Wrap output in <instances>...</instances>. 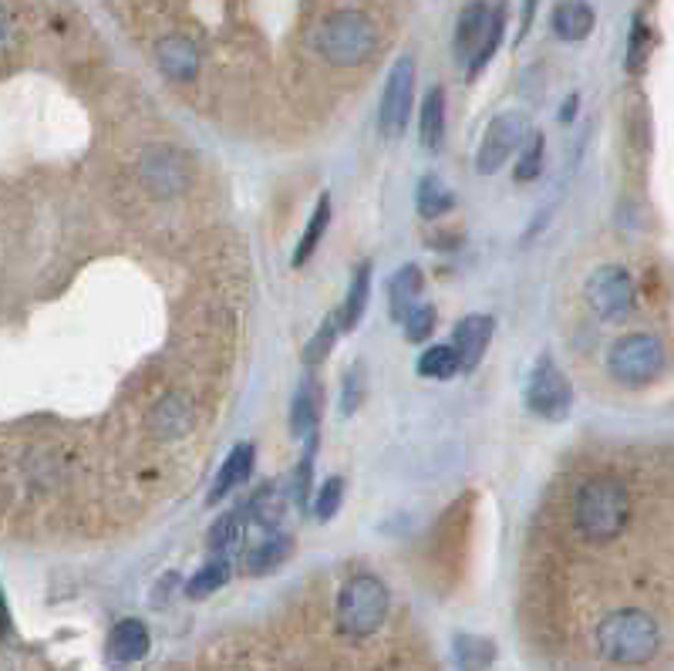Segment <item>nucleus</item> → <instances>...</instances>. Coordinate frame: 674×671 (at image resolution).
<instances>
[{
	"mask_svg": "<svg viewBox=\"0 0 674 671\" xmlns=\"http://www.w3.org/2000/svg\"><path fill=\"white\" fill-rule=\"evenodd\" d=\"M418 138H421V146L436 152L442 146V138H445V88L436 85L429 95H425L421 101V119H418Z\"/></svg>",
	"mask_w": 674,
	"mask_h": 671,
	"instance_id": "23",
	"label": "nucleus"
},
{
	"mask_svg": "<svg viewBox=\"0 0 674 671\" xmlns=\"http://www.w3.org/2000/svg\"><path fill=\"white\" fill-rule=\"evenodd\" d=\"M254 463H257V452H254L250 442L233 446V452L223 459V466H220L217 479H212V486H209V492H206V503H209V507H220L233 489H240L246 479H250Z\"/></svg>",
	"mask_w": 674,
	"mask_h": 671,
	"instance_id": "12",
	"label": "nucleus"
},
{
	"mask_svg": "<svg viewBox=\"0 0 674 671\" xmlns=\"http://www.w3.org/2000/svg\"><path fill=\"white\" fill-rule=\"evenodd\" d=\"M421 288H425V280H421V270L415 264H405L395 270V277L388 280V307H392V321H405V314L418 304L421 297Z\"/></svg>",
	"mask_w": 674,
	"mask_h": 671,
	"instance_id": "20",
	"label": "nucleus"
},
{
	"mask_svg": "<svg viewBox=\"0 0 674 671\" xmlns=\"http://www.w3.org/2000/svg\"><path fill=\"white\" fill-rule=\"evenodd\" d=\"M368 301H371V264H361L358 270H354V280L347 288V297L338 310V325L341 331H354L361 325V317L368 310Z\"/></svg>",
	"mask_w": 674,
	"mask_h": 671,
	"instance_id": "22",
	"label": "nucleus"
},
{
	"mask_svg": "<svg viewBox=\"0 0 674 671\" xmlns=\"http://www.w3.org/2000/svg\"><path fill=\"white\" fill-rule=\"evenodd\" d=\"M338 334H341V325H338V314H331L328 321L321 325L314 331V338L304 344V365L307 368H317V365H324L328 362V355L334 351V341H338Z\"/></svg>",
	"mask_w": 674,
	"mask_h": 671,
	"instance_id": "32",
	"label": "nucleus"
},
{
	"mask_svg": "<svg viewBox=\"0 0 674 671\" xmlns=\"http://www.w3.org/2000/svg\"><path fill=\"white\" fill-rule=\"evenodd\" d=\"M8 30H11V24H8V14H4V8H0V45L8 41Z\"/></svg>",
	"mask_w": 674,
	"mask_h": 671,
	"instance_id": "41",
	"label": "nucleus"
},
{
	"mask_svg": "<svg viewBox=\"0 0 674 671\" xmlns=\"http://www.w3.org/2000/svg\"><path fill=\"white\" fill-rule=\"evenodd\" d=\"M587 304L600 321H624L634 310V280L624 267L604 264L587 280Z\"/></svg>",
	"mask_w": 674,
	"mask_h": 671,
	"instance_id": "8",
	"label": "nucleus"
},
{
	"mask_svg": "<svg viewBox=\"0 0 674 671\" xmlns=\"http://www.w3.org/2000/svg\"><path fill=\"white\" fill-rule=\"evenodd\" d=\"M328 227H331V196L324 193L321 199H317L314 213H310V220H307V227H304V233H301V243H297V251H294V267H304V264L314 257L317 243L324 240Z\"/></svg>",
	"mask_w": 674,
	"mask_h": 671,
	"instance_id": "28",
	"label": "nucleus"
},
{
	"mask_svg": "<svg viewBox=\"0 0 674 671\" xmlns=\"http://www.w3.org/2000/svg\"><path fill=\"white\" fill-rule=\"evenodd\" d=\"M492 341V317L489 314H466L452 331V351L458 358V371H476L486 358Z\"/></svg>",
	"mask_w": 674,
	"mask_h": 671,
	"instance_id": "10",
	"label": "nucleus"
},
{
	"mask_svg": "<svg viewBox=\"0 0 674 671\" xmlns=\"http://www.w3.org/2000/svg\"><path fill=\"white\" fill-rule=\"evenodd\" d=\"M608 368L617 381L641 388L661 378L667 368V351L654 334H624L608 351Z\"/></svg>",
	"mask_w": 674,
	"mask_h": 671,
	"instance_id": "5",
	"label": "nucleus"
},
{
	"mask_svg": "<svg viewBox=\"0 0 674 671\" xmlns=\"http://www.w3.org/2000/svg\"><path fill=\"white\" fill-rule=\"evenodd\" d=\"M314 455H317V432L304 439V459L294 469V500L307 510L314 500Z\"/></svg>",
	"mask_w": 674,
	"mask_h": 671,
	"instance_id": "33",
	"label": "nucleus"
},
{
	"mask_svg": "<svg viewBox=\"0 0 674 671\" xmlns=\"http://www.w3.org/2000/svg\"><path fill=\"white\" fill-rule=\"evenodd\" d=\"M537 4H540V0H526V4H523V27H519V38L529 30V24H534V17H537Z\"/></svg>",
	"mask_w": 674,
	"mask_h": 671,
	"instance_id": "40",
	"label": "nucleus"
},
{
	"mask_svg": "<svg viewBox=\"0 0 674 671\" xmlns=\"http://www.w3.org/2000/svg\"><path fill=\"white\" fill-rule=\"evenodd\" d=\"M149 426L159 439H183L193 429V405L183 395H166L156 402Z\"/></svg>",
	"mask_w": 674,
	"mask_h": 671,
	"instance_id": "16",
	"label": "nucleus"
},
{
	"mask_svg": "<svg viewBox=\"0 0 674 671\" xmlns=\"http://www.w3.org/2000/svg\"><path fill=\"white\" fill-rule=\"evenodd\" d=\"M156 58H159V68L172 78V82H189L196 78L199 72V51L189 38H180V34H172V38L159 41L156 48Z\"/></svg>",
	"mask_w": 674,
	"mask_h": 671,
	"instance_id": "15",
	"label": "nucleus"
},
{
	"mask_svg": "<svg viewBox=\"0 0 674 671\" xmlns=\"http://www.w3.org/2000/svg\"><path fill=\"white\" fill-rule=\"evenodd\" d=\"M287 489H283L280 483H264L250 500H246L243 513H246V523L264 529V534H270V529H280L283 523V513H287Z\"/></svg>",
	"mask_w": 674,
	"mask_h": 671,
	"instance_id": "13",
	"label": "nucleus"
},
{
	"mask_svg": "<svg viewBox=\"0 0 674 671\" xmlns=\"http://www.w3.org/2000/svg\"><path fill=\"white\" fill-rule=\"evenodd\" d=\"M246 513L243 507L240 510H230L223 513L217 523L209 526V537H206V547L212 557H236L243 550V540H246Z\"/></svg>",
	"mask_w": 674,
	"mask_h": 671,
	"instance_id": "19",
	"label": "nucleus"
},
{
	"mask_svg": "<svg viewBox=\"0 0 674 671\" xmlns=\"http://www.w3.org/2000/svg\"><path fill=\"white\" fill-rule=\"evenodd\" d=\"M317 422H321V395H317L314 381H304L294 395V405H291V429H294V436L307 439L317 432Z\"/></svg>",
	"mask_w": 674,
	"mask_h": 671,
	"instance_id": "27",
	"label": "nucleus"
},
{
	"mask_svg": "<svg viewBox=\"0 0 674 671\" xmlns=\"http://www.w3.org/2000/svg\"><path fill=\"white\" fill-rule=\"evenodd\" d=\"M526 115L519 112H500L486 135H482V143H479V152H476V172L479 175H492V172H500L516 152L519 146L526 143Z\"/></svg>",
	"mask_w": 674,
	"mask_h": 671,
	"instance_id": "9",
	"label": "nucleus"
},
{
	"mask_svg": "<svg viewBox=\"0 0 674 671\" xmlns=\"http://www.w3.org/2000/svg\"><path fill=\"white\" fill-rule=\"evenodd\" d=\"M341 503H344V479H341V476H331L321 489H317V497L310 500L314 516L321 520V523L334 520L338 510H341Z\"/></svg>",
	"mask_w": 674,
	"mask_h": 671,
	"instance_id": "36",
	"label": "nucleus"
},
{
	"mask_svg": "<svg viewBox=\"0 0 674 671\" xmlns=\"http://www.w3.org/2000/svg\"><path fill=\"white\" fill-rule=\"evenodd\" d=\"M651 51H654V34H651V27H645L641 21H637L634 30H630V45H627V72L641 75L645 64L651 61Z\"/></svg>",
	"mask_w": 674,
	"mask_h": 671,
	"instance_id": "34",
	"label": "nucleus"
},
{
	"mask_svg": "<svg viewBox=\"0 0 674 671\" xmlns=\"http://www.w3.org/2000/svg\"><path fill=\"white\" fill-rule=\"evenodd\" d=\"M661 648V627L648 611H611L597 624V651L614 664H645Z\"/></svg>",
	"mask_w": 674,
	"mask_h": 671,
	"instance_id": "2",
	"label": "nucleus"
},
{
	"mask_svg": "<svg viewBox=\"0 0 674 671\" xmlns=\"http://www.w3.org/2000/svg\"><path fill=\"white\" fill-rule=\"evenodd\" d=\"M388 618V587L375 574L351 577L338 594V627L347 638H371Z\"/></svg>",
	"mask_w": 674,
	"mask_h": 671,
	"instance_id": "4",
	"label": "nucleus"
},
{
	"mask_svg": "<svg viewBox=\"0 0 674 671\" xmlns=\"http://www.w3.org/2000/svg\"><path fill=\"white\" fill-rule=\"evenodd\" d=\"M436 321H439V314H436V307H432V304H415V307L405 314V321H402L405 338H408L412 344L429 341V338H432V331H436Z\"/></svg>",
	"mask_w": 674,
	"mask_h": 671,
	"instance_id": "35",
	"label": "nucleus"
},
{
	"mask_svg": "<svg viewBox=\"0 0 674 671\" xmlns=\"http://www.w3.org/2000/svg\"><path fill=\"white\" fill-rule=\"evenodd\" d=\"M415 206H418V217L439 220L455 209V193L439 180V175H421L418 190H415Z\"/></svg>",
	"mask_w": 674,
	"mask_h": 671,
	"instance_id": "24",
	"label": "nucleus"
},
{
	"mask_svg": "<svg viewBox=\"0 0 674 671\" xmlns=\"http://www.w3.org/2000/svg\"><path fill=\"white\" fill-rule=\"evenodd\" d=\"M593 8L587 0H563L553 11V30L560 41H587L593 30Z\"/></svg>",
	"mask_w": 674,
	"mask_h": 671,
	"instance_id": "21",
	"label": "nucleus"
},
{
	"mask_svg": "<svg viewBox=\"0 0 674 671\" xmlns=\"http://www.w3.org/2000/svg\"><path fill=\"white\" fill-rule=\"evenodd\" d=\"M152 648V638H149V627L142 624L138 618H122L112 634H109V655L122 664H132V661H142Z\"/></svg>",
	"mask_w": 674,
	"mask_h": 671,
	"instance_id": "14",
	"label": "nucleus"
},
{
	"mask_svg": "<svg viewBox=\"0 0 674 671\" xmlns=\"http://www.w3.org/2000/svg\"><path fill=\"white\" fill-rule=\"evenodd\" d=\"M577 109H580V98L571 95V98L563 101V109H560V122H563V125H571V122L577 119Z\"/></svg>",
	"mask_w": 674,
	"mask_h": 671,
	"instance_id": "38",
	"label": "nucleus"
},
{
	"mask_svg": "<svg viewBox=\"0 0 674 671\" xmlns=\"http://www.w3.org/2000/svg\"><path fill=\"white\" fill-rule=\"evenodd\" d=\"M526 408L543 422H563L574 408V388L556 368L550 355H543L526 381Z\"/></svg>",
	"mask_w": 674,
	"mask_h": 671,
	"instance_id": "6",
	"label": "nucleus"
},
{
	"mask_svg": "<svg viewBox=\"0 0 674 671\" xmlns=\"http://www.w3.org/2000/svg\"><path fill=\"white\" fill-rule=\"evenodd\" d=\"M503 34H506V4H495L489 11V21H486V30H482V41L476 48V54L469 58V78H479L486 72V64L495 58L503 45Z\"/></svg>",
	"mask_w": 674,
	"mask_h": 671,
	"instance_id": "25",
	"label": "nucleus"
},
{
	"mask_svg": "<svg viewBox=\"0 0 674 671\" xmlns=\"http://www.w3.org/2000/svg\"><path fill=\"white\" fill-rule=\"evenodd\" d=\"M317 54L334 68H358L378 48V27L361 11H338L317 27Z\"/></svg>",
	"mask_w": 674,
	"mask_h": 671,
	"instance_id": "3",
	"label": "nucleus"
},
{
	"mask_svg": "<svg viewBox=\"0 0 674 671\" xmlns=\"http://www.w3.org/2000/svg\"><path fill=\"white\" fill-rule=\"evenodd\" d=\"M543 156H547V138H543V132L526 135V143H523L519 152H516V180H519V183H534V180H540V172H543Z\"/></svg>",
	"mask_w": 674,
	"mask_h": 671,
	"instance_id": "30",
	"label": "nucleus"
},
{
	"mask_svg": "<svg viewBox=\"0 0 674 671\" xmlns=\"http://www.w3.org/2000/svg\"><path fill=\"white\" fill-rule=\"evenodd\" d=\"M455 661L463 671H489L495 661V642L479 634H455Z\"/></svg>",
	"mask_w": 674,
	"mask_h": 671,
	"instance_id": "29",
	"label": "nucleus"
},
{
	"mask_svg": "<svg viewBox=\"0 0 674 671\" xmlns=\"http://www.w3.org/2000/svg\"><path fill=\"white\" fill-rule=\"evenodd\" d=\"M361 392H365V378H361V371H358V368H354V371H347V375H344L341 415H354V412H358V405H361Z\"/></svg>",
	"mask_w": 674,
	"mask_h": 671,
	"instance_id": "37",
	"label": "nucleus"
},
{
	"mask_svg": "<svg viewBox=\"0 0 674 671\" xmlns=\"http://www.w3.org/2000/svg\"><path fill=\"white\" fill-rule=\"evenodd\" d=\"M0 634H11V608H8V597H4V587H0Z\"/></svg>",
	"mask_w": 674,
	"mask_h": 671,
	"instance_id": "39",
	"label": "nucleus"
},
{
	"mask_svg": "<svg viewBox=\"0 0 674 671\" xmlns=\"http://www.w3.org/2000/svg\"><path fill=\"white\" fill-rule=\"evenodd\" d=\"M486 21H489V4H482V0H473L469 8H463V14L455 21V38H452V51L458 61H469L476 54Z\"/></svg>",
	"mask_w": 674,
	"mask_h": 671,
	"instance_id": "17",
	"label": "nucleus"
},
{
	"mask_svg": "<svg viewBox=\"0 0 674 671\" xmlns=\"http://www.w3.org/2000/svg\"><path fill=\"white\" fill-rule=\"evenodd\" d=\"M418 375L421 378H436V381L455 378L458 375V358H455L452 344H436V347L425 351V355L418 358Z\"/></svg>",
	"mask_w": 674,
	"mask_h": 671,
	"instance_id": "31",
	"label": "nucleus"
},
{
	"mask_svg": "<svg viewBox=\"0 0 674 671\" xmlns=\"http://www.w3.org/2000/svg\"><path fill=\"white\" fill-rule=\"evenodd\" d=\"M412 98H415V61L412 54H402L392 72H388L381 105H378V129L384 138H399L408 125L412 115Z\"/></svg>",
	"mask_w": 674,
	"mask_h": 671,
	"instance_id": "7",
	"label": "nucleus"
},
{
	"mask_svg": "<svg viewBox=\"0 0 674 671\" xmlns=\"http://www.w3.org/2000/svg\"><path fill=\"white\" fill-rule=\"evenodd\" d=\"M230 577H233V557H209L203 568L189 577L186 594H189L193 600H203V597H209V594H217L220 587H226Z\"/></svg>",
	"mask_w": 674,
	"mask_h": 671,
	"instance_id": "26",
	"label": "nucleus"
},
{
	"mask_svg": "<svg viewBox=\"0 0 674 671\" xmlns=\"http://www.w3.org/2000/svg\"><path fill=\"white\" fill-rule=\"evenodd\" d=\"M630 516V492L611 476L587 479L574 497V526L587 544H611L624 534Z\"/></svg>",
	"mask_w": 674,
	"mask_h": 671,
	"instance_id": "1",
	"label": "nucleus"
},
{
	"mask_svg": "<svg viewBox=\"0 0 674 671\" xmlns=\"http://www.w3.org/2000/svg\"><path fill=\"white\" fill-rule=\"evenodd\" d=\"M142 172H146V183L159 193V196H172V193H180L186 186V169L183 162L175 159L172 152H149L146 162H142Z\"/></svg>",
	"mask_w": 674,
	"mask_h": 671,
	"instance_id": "18",
	"label": "nucleus"
},
{
	"mask_svg": "<svg viewBox=\"0 0 674 671\" xmlns=\"http://www.w3.org/2000/svg\"><path fill=\"white\" fill-rule=\"evenodd\" d=\"M294 553V537L291 534H280V529H270V534L254 544V547H246L240 553V571L246 577H264V574H273L277 568H283L287 563V557Z\"/></svg>",
	"mask_w": 674,
	"mask_h": 671,
	"instance_id": "11",
	"label": "nucleus"
}]
</instances>
